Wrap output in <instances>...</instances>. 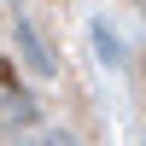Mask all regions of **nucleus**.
<instances>
[{
	"mask_svg": "<svg viewBox=\"0 0 146 146\" xmlns=\"http://www.w3.org/2000/svg\"><path fill=\"white\" fill-rule=\"evenodd\" d=\"M94 47H100L105 64H123V41H117V29H111L105 18H94Z\"/></svg>",
	"mask_w": 146,
	"mask_h": 146,
	"instance_id": "20e7f679",
	"label": "nucleus"
},
{
	"mask_svg": "<svg viewBox=\"0 0 146 146\" xmlns=\"http://www.w3.org/2000/svg\"><path fill=\"white\" fill-rule=\"evenodd\" d=\"M12 146H82V140L70 135V129H23Z\"/></svg>",
	"mask_w": 146,
	"mask_h": 146,
	"instance_id": "7ed1b4c3",
	"label": "nucleus"
},
{
	"mask_svg": "<svg viewBox=\"0 0 146 146\" xmlns=\"http://www.w3.org/2000/svg\"><path fill=\"white\" fill-rule=\"evenodd\" d=\"M0 105H6V123L12 129H35V111H41V105H35L29 94H6Z\"/></svg>",
	"mask_w": 146,
	"mask_h": 146,
	"instance_id": "f03ea898",
	"label": "nucleus"
},
{
	"mask_svg": "<svg viewBox=\"0 0 146 146\" xmlns=\"http://www.w3.org/2000/svg\"><path fill=\"white\" fill-rule=\"evenodd\" d=\"M12 35H18V58H23V70H29V76H41V82H47V76H58V58H53V47H47L41 35L23 23V18L12 23Z\"/></svg>",
	"mask_w": 146,
	"mask_h": 146,
	"instance_id": "f257e3e1",
	"label": "nucleus"
}]
</instances>
